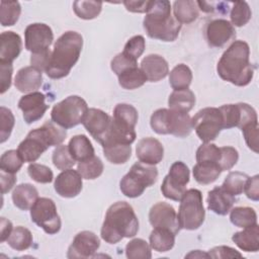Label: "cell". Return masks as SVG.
Returning a JSON list of instances; mask_svg holds the SVG:
<instances>
[{"label": "cell", "mask_w": 259, "mask_h": 259, "mask_svg": "<svg viewBox=\"0 0 259 259\" xmlns=\"http://www.w3.org/2000/svg\"><path fill=\"white\" fill-rule=\"evenodd\" d=\"M21 13V6L18 1L0 2V22L2 26L14 25Z\"/></svg>", "instance_id": "38"}, {"label": "cell", "mask_w": 259, "mask_h": 259, "mask_svg": "<svg viewBox=\"0 0 259 259\" xmlns=\"http://www.w3.org/2000/svg\"><path fill=\"white\" fill-rule=\"evenodd\" d=\"M15 123V118L12 113V111L5 107L1 106L0 107V143L3 144L6 142L14 127Z\"/></svg>", "instance_id": "48"}, {"label": "cell", "mask_w": 259, "mask_h": 259, "mask_svg": "<svg viewBox=\"0 0 259 259\" xmlns=\"http://www.w3.org/2000/svg\"><path fill=\"white\" fill-rule=\"evenodd\" d=\"M100 247V240L93 232L82 231L78 233L69 246L67 257L73 258H89L97 252Z\"/></svg>", "instance_id": "15"}, {"label": "cell", "mask_w": 259, "mask_h": 259, "mask_svg": "<svg viewBox=\"0 0 259 259\" xmlns=\"http://www.w3.org/2000/svg\"><path fill=\"white\" fill-rule=\"evenodd\" d=\"M23 163L17 150H8L0 158V170L15 174L20 170Z\"/></svg>", "instance_id": "45"}, {"label": "cell", "mask_w": 259, "mask_h": 259, "mask_svg": "<svg viewBox=\"0 0 259 259\" xmlns=\"http://www.w3.org/2000/svg\"><path fill=\"white\" fill-rule=\"evenodd\" d=\"M221 160V149L214 144L204 143L196 151V162H209L220 164ZM220 166V165H219Z\"/></svg>", "instance_id": "47"}, {"label": "cell", "mask_w": 259, "mask_h": 259, "mask_svg": "<svg viewBox=\"0 0 259 259\" xmlns=\"http://www.w3.org/2000/svg\"><path fill=\"white\" fill-rule=\"evenodd\" d=\"M83 48V37L77 31L64 32L55 42L46 74L51 79H61L69 75L79 60Z\"/></svg>", "instance_id": "3"}, {"label": "cell", "mask_w": 259, "mask_h": 259, "mask_svg": "<svg viewBox=\"0 0 259 259\" xmlns=\"http://www.w3.org/2000/svg\"><path fill=\"white\" fill-rule=\"evenodd\" d=\"M87 111V103L82 97L70 95L54 105L51 118L58 125L68 130L82 123Z\"/></svg>", "instance_id": "8"}, {"label": "cell", "mask_w": 259, "mask_h": 259, "mask_svg": "<svg viewBox=\"0 0 259 259\" xmlns=\"http://www.w3.org/2000/svg\"><path fill=\"white\" fill-rule=\"evenodd\" d=\"M67 137L66 128L53 120H47L40 127L30 131L18 145L17 151L26 163L35 162L50 147L59 146Z\"/></svg>", "instance_id": "4"}, {"label": "cell", "mask_w": 259, "mask_h": 259, "mask_svg": "<svg viewBox=\"0 0 259 259\" xmlns=\"http://www.w3.org/2000/svg\"><path fill=\"white\" fill-rule=\"evenodd\" d=\"M30 218L49 235L57 234L61 230V218L54 200L51 198L38 197L30 208Z\"/></svg>", "instance_id": "11"}, {"label": "cell", "mask_w": 259, "mask_h": 259, "mask_svg": "<svg viewBox=\"0 0 259 259\" xmlns=\"http://www.w3.org/2000/svg\"><path fill=\"white\" fill-rule=\"evenodd\" d=\"M233 242L245 252H257L259 250V227L253 225L237 232L232 237Z\"/></svg>", "instance_id": "25"}, {"label": "cell", "mask_w": 259, "mask_h": 259, "mask_svg": "<svg viewBox=\"0 0 259 259\" xmlns=\"http://www.w3.org/2000/svg\"><path fill=\"white\" fill-rule=\"evenodd\" d=\"M196 4H197L198 9H200V10H201V11H203V12L209 13V12H212V11L214 10V8H213V6H212V3L196 1Z\"/></svg>", "instance_id": "61"}, {"label": "cell", "mask_w": 259, "mask_h": 259, "mask_svg": "<svg viewBox=\"0 0 259 259\" xmlns=\"http://www.w3.org/2000/svg\"><path fill=\"white\" fill-rule=\"evenodd\" d=\"M32 235L30 231L22 226L14 228L7 239L8 245L16 251L27 250L32 244Z\"/></svg>", "instance_id": "37"}, {"label": "cell", "mask_w": 259, "mask_h": 259, "mask_svg": "<svg viewBox=\"0 0 259 259\" xmlns=\"http://www.w3.org/2000/svg\"><path fill=\"white\" fill-rule=\"evenodd\" d=\"M69 150L76 161H85L94 155V148L85 135L74 136L69 142Z\"/></svg>", "instance_id": "28"}, {"label": "cell", "mask_w": 259, "mask_h": 259, "mask_svg": "<svg viewBox=\"0 0 259 259\" xmlns=\"http://www.w3.org/2000/svg\"><path fill=\"white\" fill-rule=\"evenodd\" d=\"M53 40V30L46 23H31L24 30L25 49L31 52V54L50 50Z\"/></svg>", "instance_id": "13"}, {"label": "cell", "mask_w": 259, "mask_h": 259, "mask_svg": "<svg viewBox=\"0 0 259 259\" xmlns=\"http://www.w3.org/2000/svg\"><path fill=\"white\" fill-rule=\"evenodd\" d=\"M231 223L239 228H247L257 224V213L249 206H237L230 210Z\"/></svg>", "instance_id": "35"}, {"label": "cell", "mask_w": 259, "mask_h": 259, "mask_svg": "<svg viewBox=\"0 0 259 259\" xmlns=\"http://www.w3.org/2000/svg\"><path fill=\"white\" fill-rule=\"evenodd\" d=\"M244 191L249 199L254 201L259 200V175H254L247 179Z\"/></svg>", "instance_id": "57"}, {"label": "cell", "mask_w": 259, "mask_h": 259, "mask_svg": "<svg viewBox=\"0 0 259 259\" xmlns=\"http://www.w3.org/2000/svg\"><path fill=\"white\" fill-rule=\"evenodd\" d=\"M146 48V41L143 35H135L131 37L122 51V53L131 58L134 61H138V59L143 55Z\"/></svg>", "instance_id": "49"}, {"label": "cell", "mask_w": 259, "mask_h": 259, "mask_svg": "<svg viewBox=\"0 0 259 259\" xmlns=\"http://www.w3.org/2000/svg\"><path fill=\"white\" fill-rule=\"evenodd\" d=\"M222 116L224 128L238 127L241 119V109L240 104H225L219 107Z\"/></svg>", "instance_id": "46"}, {"label": "cell", "mask_w": 259, "mask_h": 259, "mask_svg": "<svg viewBox=\"0 0 259 259\" xmlns=\"http://www.w3.org/2000/svg\"><path fill=\"white\" fill-rule=\"evenodd\" d=\"M248 178L249 176L246 173L239 171L230 172L225 178L222 187L234 196L240 195L244 191V187Z\"/></svg>", "instance_id": "41"}, {"label": "cell", "mask_w": 259, "mask_h": 259, "mask_svg": "<svg viewBox=\"0 0 259 259\" xmlns=\"http://www.w3.org/2000/svg\"><path fill=\"white\" fill-rule=\"evenodd\" d=\"M180 201L177 214L180 229L189 231L198 229L203 224L205 218L201 192L195 188L188 189Z\"/></svg>", "instance_id": "9"}, {"label": "cell", "mask_w": 259, "mask_h": 259, "mask_svg": "<svg viewBox=\"0 0 259 259\" xmlns=\"http://www.w3.org/2000/svg\"><path fill=\"white\" fill-rule=\"evenodd\" d=\"M175 236L173 232L167 229L154 228L149 237L151 249L160 253L170 251L174 247Z\"/></svg>", "instance_id": "29"}, {"label": "cell", "mask_w": 259, "mask_h": 259, "mask_svg": "<svg viewBox=\"0 0 259 259\" xmlns=\"http://www.w3.org/2000/svg\"><path fill=\"white\" fill-rule=\"evenodd\" d=\"M46 96L41 92H31L23 95L18 101V108L22 111L23 119L27 124L40 119L49 106L45 102Z\"/></svg>", "instance_id": "16"}, {"label": "cell", "mask_w": 259, "mask_h": 259, "mask_svg": "<svg viewBox=\"0 0 259 259\" xmlns=\"http://www.w3.org/2000/svg\"><path fill=\"white\" fill-rule=\"evenodd\" d=\"M174 18L179 23H191L198 17V7L196 1L178 0L173 3Z\"/></svg>", "instance_id": "30"}, {"label": "cell", "mask_w": 259, "mask_h": 259, "mask_svg": "<svg viewBox=\"0 0 259 259\" xmlns=\"http://www.w3.org/2000/svg\"><path fill=\"white\" fill-rule=\"evenodd\" d=\"M53 164L59 170H67L75 165L76 160L71 155L69 147L66 145H59L55 148L52 156Z\"/></svg>", "instance_id": "44"}, {"label": "cell", "mask_w": 259, "mask_h": 259, "mask_svg": "<svg viewBox=\"0 0 259 259\" xmlns=\"http://www.w3.org/2000/svg\"><path fill=\"white\" fill-rule=\"evenodd\" d=\"M22 40L14 31H3L0 35V62L11 63L20 55Z\"/></svg>", "instance_id": "24"}, {"label": "cell", "mask_w": 259, "mask_h": 259, "mask_svg": "<svg viewBox=\"0 0 259 259\" xmlns=\"http://www.w3.org/2000/svg\"><path fill=\"white\" fill-rule=\"evenodd\" d=\"M236 197L225 190L222 185L215 186L207 194V208L220 215H226L232 209Z\"/></svg>", "instance_id": "22"}, {"label": "cell", "mask_w": 259, "mask_h": 259, "mask_svg": "<svg viewBox=\"0 0 259 259\" xmlns=\"http://www.w3.org/2000/svg\"><path fill=\"white\" fill-rule=\"evenodd\" d=\"M221 160H220V168L223 171L231 170L238 162L239 153L238 151L230 146L221 147Z\"/></svg>", "instance_id": "51"}, {"label": "cell", "mask_w": 259, "mask_h": 259, "mask_svg": "<svg viewBox=\"0 0 259 259\" xmlns=\"http://www.w3.org/2000/svg\"><path fill=\"white\" fill-rule=\"evenodd\" d=\"M192 127L203 143L215 140L224 128L223 116L217 107H204L191 118Z\"/></svg>", "instance_id": "10"}, {"label": "cell", "mask_w": 259, "mask_h": 259, "mask_svg": "<svg viewBox=\"0 0 259 259\" xmlns=\"http://www.w3.org/2000/svg\"><path fill=\"white\" fill-rule=\"evenodd\" d=\"M123 5L125 6L127 11L136 12V13H147L151 4V1H123Z\"/></svg>", "instance_id": "58"}, {"label": "cell", "mask_w": 259, "mask_h": 259, "mask_svg": "<svg viewBox=\"0 0 259 259\" xmlns=\"http://www.w3.org/2000/svg\"><path fill=\"white\" fill-rule=\"evenodd\" d=\"M37 198L38 192L36 188L30 183H21L17 185L12 192L13 204L21 210H27L31 208Z\"/></svg>", "instance_id": "26"}, {"label": "cell", "mask_w": 259, "mask_h": 259, "mask_svg": "<svg viewBox=\"0 0 259 259\" xmlns=\"http://www.w3.org/2000/svg\"><path fill=\"white\" fill-rule=\"evenodd\" d=\"M42 83V74L32 66L21 68L14 78V85L22 93L35 92Z\"/></svg>", "instance_id": "23"}, {"label": "cell", "mask_w": 259, "mask_h": 259, "mask_svg": "<svg viewBox=\"0 0 259 259\" xmlns=\"http://www.w3.org/2000/svg\"><path fill=\"white\" fill-rule=\"evenodd\" d=\"M236 34L235 27L226 19H214L205 28L206 40L210 47L222 48Z\"/></svg>", "instance_id": "19"}, {"label": "cell", "mask_w": 259, "mask_h": 259, "mask_svg": "<svg viewBox=\"0 0 259 259\" xmlns=\"http://www.w3.org/2000/svg\"><path fill=\"white\" fill-rule=\"evenodd\" d=\"M51 55L52 52L50 50L41 52V53H36V54H31L30 56V64L32 67H34L35 69L39 70L40 72L47 70L49 63H50V59H51Z\"/></svg>", "instance_id": "56"}, {"label": "cell", "mask_w": 259, "mask_h": 259, "mask_svg": "<svg viewBox=\"0 0 259 259\" xmlns=\"http://www.w3.org/2000/svg\"><path fill=\"white\" fill-rule=\"evenodd\" d=\"M208 256L210 258H242L243 255L236 249L229 246H218L209 250Z\"/></svg>", "instance_id": "55"}, {"label": "cell", "mask_w": 259, "mask_h": 259, "mask_svg": "<svg viewBox=\"0 0 259 259\" xmlns=\"http://www.w3.org/2000/svg\"><path fill=\"white\" fill-rule=\"evenodd\" d=\"M82 123L94 140L100 144L109 130L111 117L101 109L89 108Z\"/></svg>", "instance_id": "18"}, {"label": "cell", "mask_w": 259, "mask_h": 259, "mask_svg": "<svg viewBox=\"0 0 259 259\" xmlns=\"http://www.w3.org/2000/svg\"><path fill=\"white\" fill-rule=\"evenodd\" d=\"M104 166L100 158L93 156L85 161L79 162L77 165V171L84 179L92 180L99 177L103 172Z\"/></svg>", "instance_id": "40"}, {"label": "cell", "mask_w": 259, "mask_h": 259, "mask_svg": "<svg viewBox=\"0 0 259 259\" xmlns=\"http://www.w3.org/2000/svg\"><path fill=\"white\" fill-rule=\"evenodd\" d=\"M252 17V11L249 4L245 1H237L233 3L230 13L231 23L234 26H243L249 22Z\"/></svg>", "instance_id": "43"}, {"label": "cell", "mask_w": 259, "mask_h": 259, "mask_svg": "<svg viewBox=\"0 0 259 259\" xmlns=\"http://www.w3.org/2000/svg\"><path fill=\"white\" fill-rule=\"evenodd\" d=\"M141 70L148 81L158 82L168 75L169 66L162 56L151 54L142 60Z\"/></svg>", "instance_id": "21"}, {"label": "cell", "mask_w": 259, "mask_h": 259, "mask_svg": "<svg viewBox=\"0 0 259 259\" xmlns=\"http://www.w3.org/2000/svg\"><path fill=\"white\" fill-rule=\"evenodd\" d=\"M136 66H138L137 61H134L131 58L126 57L123 53L117 54L110 62V68L116 76H118L123 71Z\"/></svg>", "instance_id": "53"}, {"label": "cell", "mask_w": 259, "mask_h": 259, "mask_svg": "<svg viewBox=\"0 0 259 259\" xmlns=\"http://www.w3.org/2000/svg\"><path fill=\"white\" fill-rule=\"evenodd\" d=\"M195 104V95L190 89L174 90L168 98L169 109L188 113Z\"/></svg>", "instance_id": "27"}, {"label": "cell", "mask_w": 259, "mask_h": 259, "mask_svg": "<svg viewBox=\"0 0 259 259\" xmlns=\"http://www.w3.org/2000/svg\"><path fill=\"white\" fill-rule=\"evenodd\" d=\"M150 124L152 130L159 135H173L178 138L188 137L193 128L188 113L167 108L154 111Z\"/></svg>", "instance_id": "6"}, {"label": "cell", "mask_w": 259, "mask_h": 259, "mask_svg": "<svg viewBox=\"0 0 259 259\" xmlns=\"http://www.w3.org/2000/svg\"><path fill=\"white\" fill-rule=\"evenodd\" d=\"M254 66L250 62V48L244 40H235L222 55L217 71L219 76L236 86H247L253 79Z\"/></svg>", "instance_id": "1"}, {"label": "cell", "mask_w": 259, "mask_h": 259, "mask_svg": "<svg viewBox=\"0 0 259 259\" xmlns=\"http://www.w3.org/2000/svg\"><path fill=\"white\" fill-rule=\"evenodd\" d=\"M117 77H118L119 85L122 88L127 89V90L137 89V88L143 86L147 81L146 76L144 75L141 68H138V66L132 67V68L123 71Z\"/></svg>", "instance_id": "36"}, {"label": "cell", "mask_w": 259, "mask_h": 259, "mask_svg": "<svg viewBox=\"0 0 259 259\" xmlns=\"http://www.w3.org/2000/svg\"><path fill=\"white\" fill-rule=\"evenodd\" d=\"M125 255L130 259H150L151 246L143 239H133L125 246Z\"/></svg>", "instance_id": "42"}, {"label": "cell", "mask_w": 259, "mask_h": 259, "mask_svg": "<svg viewBox=\"0 0 259 259\" xmlns=\"http://www.w3.org/2000/svg\"><path fill=\"white\" fill-rule=\"evenodd\" d=\"M13 66L11 63L0 62V93L4 94L11 86Z\"/></svg>", "instance_id": "54"}, {"label": "cell", "mask_w": 259, "mask_h": 259, "mask_svg": "<svg viewBox=\"0 0 259 259\" xmlns=\"http://www.w3.org/2000/svg\"><path fill=\"white\" fill-rule=\"evenodd\" d=\"M185 257L187 258H202V257H205V258H209L208 256V253H203L201 252L200 250H195V251H191L189 254H187Z\"/></svg>", "instance_id": "62"}, {"label": "cell", "mask_w": 259, "mask_h": 259, "mask_svg": "<svg viewBox=\"0 0 259 259\" xmlns=\"http://www.w3.org/2000/svg\"><path fill=\"white\" fill-rule=\"evenodd\" d=\"M0 230H1V235H0V241L4 242L8 239V237L10 236L13 228H12V223L5 219V218H1V224H0Z\"/></svg>", "instance_id": "60"}, {"label": "cell", "mask_w": 259, "mask_h": 259, "mask_svg": "<svg viewBox=\"0 0 259 259\" xmlns=\"http://www.w3.org/2000/svg\"><path fill=\"white\" fill-rule=\"evenodd\" d=\"M241 130L248 148L258 153V121L248 123Z\"/></svg>", "instance_id": "52"}, {"label": "cell", "mask_w": 259, "mask_h": 259, "mask_svg": "<svg viewBox=\"0 0 259 259\" xmlns=\"http://www.w3.org/2000/svg\"><path fill=\"white\" fill-rule=\"evenodd\" d=\"M82 179L83 177L77 170H74L72 168L63 170L55 179V190L62 197H75L82 190Z\"/></svg>", "instance_id": "17"}, {"label": "cell", "mask_w": 259, "mask_h": 259, "mask_svg": "<svg viewBox=\"0 0 259 259\" xmlns=\"http://www.w3.org/2000/svg\"><path fill=\"white\" fill-rule=\"evenodd\" d=\"M222 170L215 163L201 162L196 163L192 169V174L195 181L202 185H207L214 182L221 175Z\"/></svg>", "instance_id": "31"}, {"label": "cell", "mask_w": 259, "mask_h": 259, "mask_svg": "<svg viewBox=\"0 0 259 259\" xmlns=\"http://www.w3.org/2000/svg\"><path fill=\"white\" fill-rule=\"evenodd\" d=\"M149 222L154 228L167 229L175 235L180 231L177 213L174 207L167 202L155 203L149 211Z\"/></svg>", "instance_id": "14"}, {"label": "cell", "mask_w": 259, "mask_h": 259, "mask_svg": "<svg viewBox=\"0 0 259 259\" xmlns=\"http://www.w3.org/2000/svg\"><path fill=\"white\" fill-rule=\"evenodd\" d=\"M138 110L131 104L118 103L113 109L112 119L123 126L135 128L138 122Z\"/></svg>", "instance_id": "32"}, {"label": "cell", "mask_w": 259, "mask_h": 259, "mask_svg": "<svg viewBox=\"0 0 259 259\" xmlns=\"http://www.w3.org/2000/svg\"><path fill=\"white\" fill-rule=\"evenodd\" d=\"M192 81V72L184 64L176 65L169 74V83L174 90L187 89Z\"/></svg>", "instance_id": "34"}, {"label": "cell", "mask_w": 259, "mask_h": 259, "mask_svg": "<svg viewBox=\"0 0 259 259\" xmlns=\"http://www.w3.org/2000/svg\"><path fill=\"white\" fill-rule=\"evenodd\" d=\"M28 175L37 183H50L54 179L53 171L46 165L31 163L27 168Z\"/></svg>", "instance_id": "50"}, {"label": "cell", "mask_w": 259, "mask_h": 259, "mask_svg": "<svg viewBox=\"0 0 259 259\" xmlns=\"http://www.w3.org/2000/svg\"><path fill=\"white\" fill-rule=\"evenodd\" d=\"M102 9V2L99 1H85L79 0L73 3V10L75 14L85 20H90L97 17Z\"/></svg>", "instance_id": "39"}, {"label": "cell", "mask_w": 259, "mask_h": 259, "mask_svg": "<svg viewBox=\"0 0 259 259\" xmlns=\"http://www.w3.org/2000/svg\"><path fill=\"white\" fill-rule=\"evenodd\" d=\"M158 169L155 165L136 162L119 182L120 191L130 198L142 195L147 187L156 183Z\"/></svg>", "instance_id": "7"}, {"label": "cell", "mask_w": 259, "mask_h": 259, "mask_svg": "<svg viewBox=\"0 0 259 259\" xmlns=\"http://www.w3.org/2000/svg\"><path fill=\"white\" fill-rule=\"evenodd\" d=\"M189 177L190 173L186 164L181 161L174 162L161 185L162 194L168 199L179 201L186 191Z\"/></svg>", "instance_id": "12"}, {"label": "cell", "mask_w": 259, "mask_h": 259, "mask_svg": "<svg viewBox=\"0 0 259 259\" xmlns=\"http://www.w3.org/2000/svg\"><path fill=\"white\" fill-rule=\"evenodd\" d=\"M136 154L141 162L149 165H156L160 163L164 157V148L157 139L147 137L138 142Z\"/></svg>", "instance_id": "20"}, {"label": "cell", "mask_w": 259, "mask_h": 259, "mask_svg": "<svg viewBox=\"0 0 259 259\" xmlns=\"http://www.w3.org/2000/svg\"><path fill=\"white\" fill-rule=\"evenodd\" d=\"M0 180H1V192L2 194H5L6 192L10 191L14 184L16 183V177L15 174L5 172L3 170H0Z\"/></svg>", "instance_id": "59"}, {"label": "cell", "mask_w": 259, "mask_h": 259, "mask_svg": "<svg viewBox=\"0 0 259 259\" xmlns=\"http://www.w3.org/2000/svg\"><path fill=\"white\" fill-rule=\"evenodd\" d=\"M139 232V220L133 206L125 201L111 204L101 227V238L108 244H116L123 238H133Z\"/></svg>", "instance_id": "2"}, {"label": "cell", "mask_w": 259, "mask_h": 259, "mask_svg": "<svg viewBox=\"0 0 259 259\" xmlns=\"http://www.w3.org/2000/svg\"><path fill=\"white\" fill-rule=\"evenodd\" d=\"M102 149L105 158L112 164H123L132 156V147L126 144H107Z\"/></svg>", "instance_id": "33"}, {"label": "cell", "mask_w": 259, "mask_h": 259, "mask_svg": "<svg viewBox=\"0 0 259 259\" xmlns=\"http://www.w3.org/2000/svg\"><path fill=\"white\" fill-rule=\"evenodd\" d=\"M143 26L148 36L162 41H174L181 29V23L171 15V4L166 0L151 1Z\"/></svg>", "instance_id": "5"}]
</instances>
